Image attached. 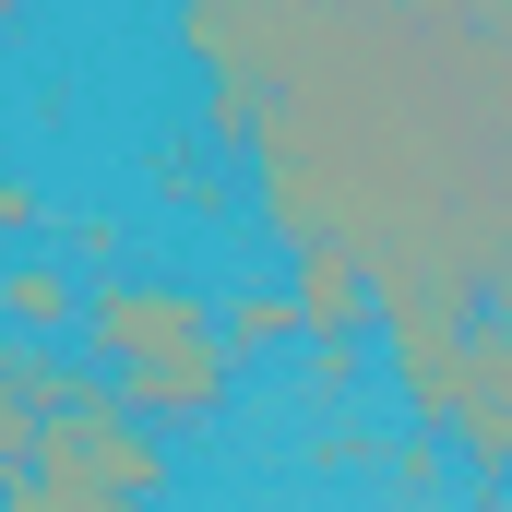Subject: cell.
Returning <instances> with one entry per match:
<instances>
[{
    "label": "cell",
    "mask_w": 512,
    "mask_h": 512,
    "mask_svg": "<svg viewBox=\"0 0 512 512\" xmlns=\"http://www.w3.org/2000/svg\"><path fill=\"white\" fill-rule=\"evenodd\" d=\"M239 227L370 262L382 310L512 298V24L417 0H167Z\"/></svg>",
    "instance_id": "6da1fadb"
},
{
    "label": "cell",
    "mask_w": 512,
    "mask_h": 512,
    "mask_svg": "<svg viewBox=\"0 0 512 512\" xmlns=\"http://www.w3.org/2000/svg\"><path fill=\"white\" fill-rule=\"evenodd\" d=\"M72 334H84V358H96L155 429H179V441H203V429L227 417V393H239L227 310L191 298V286H167V274H96Z\"/></svg>",
    "instance_id": "7a4b0ae2"
},
{
    "label": "cell",
    "mask_w": 512,
    "mask_h": 512,
    "mask_svg": "<svg viewBox=\"0 0 512 512\" xmlns=\"http://www.w3.org/2000/svg\"><path fill=\"white\" fill-rule=\"evenodd\" d=\"M179 429H155L96 358L72 370V393L36 405V453L0 465V512H108V501H167L179 489Z\"/></svg>",
    "instance_id": "3957f363"
},
{
    "label": "cell",
    "mask_w": 512,
    "mask_h": 512,
    "mask_svg": "<svg viewBox=\"0 0 512 512\" xmlns=\"http://www.w3.org/2000/svg\"><path fill=\"white\" fill-rule=\"evenodd\" d=\"M84 262H12V286H0V310H12V334H72L84 322Z\"/></svg>",
    "instance_id": "277c9868"
},
{
    "label": "cell",
    "mask_w": 512,
    "mask_h": 512,
    "mask_svg": "<svg viewBox=\"0 0 512 512\" xmlns=\"http://www.w3.org/2000/svg\"><path fill=\"white\" fill-rule=\"evenodd\" d=\"M227 346H239V358L310 346V298H298V274H286V286H239V298H227Z\"/></svg>",
    "instance_id": "5b68a950"
},
{
    "label": "cell",
    "mask_w": 512,
    "mask_h": 512,
    "mask_svg": "<svg viewBox=\"0 0 512 512\" xmlns=\"http://www.w3.org/2000/svg\"><path fill=\"white\" fill-rule=\"evenodd\" d=\"M72 262H84V274H120V215L84 203V215H72Z\"/></svg>",
    "instance_id": "8992f818"
},
{
    "label": "cell",
    "mask_w": 512,
    "mask_h": 512,
    "mask_svg": "<svg viewBox=\"0 0 512 512\" xmlns=\"http://www.w3.org/2000/svg\"><path fill=\"white\" fill-rule=\"evenodd\" d=\"M417 12H441V24H512V0H417Z\"/></svg>",
    "instance_id": "52a82bcc"
}]
</instances>
